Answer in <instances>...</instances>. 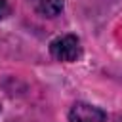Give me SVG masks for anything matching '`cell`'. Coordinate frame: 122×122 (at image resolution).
<instances>
[{
	"label": "cell",
	"mask_w": 122,
	"mask_h": 122,
	"mask_svg": "<svg viewBox=\"0 0 122 122\" xmlns=\"http://www.w3.org/2000/svg\"><path fill=\"white\" fill-rule=\"evenodd\" d=\"M69 120L71 122H107V114L90 103H74L72 109L69 111Z\"/></svg>",
	"instance_id": "7a4b0ae2"
},
{
	"label": "cell",
	"mask_w": 122,
	"mask_h": 122,
	"mask_svg": "<svg viewBox=\"0 0 122 122\" xmlns=\"http://www.w3.org/2000/svg\"><path fill=\"white\" fill-rule=\"evenodd\" d=\"M8 13H10V6H8V2H6V0H0V21H2Z\"/></svg>",
	"instance_id": "277c9868"
},
{
	"label": "cell",
	"mask_w": 122,
	"mask_h": 122,
	"mask_svg": "<svg viewBox=\"0 0 122 122\" xmlns=\"http://www.w3.org/2000/svg\"><path fill=\"white\" fill-rule=\"evenodd\" d=\"M114 122H122V116H118V118H116V120H114Z\"/></svg>",
	"instance_id": "5b68a950"
},
{
	"label": "cell",
	"mask_w": 122,
	"mask_h": 122,
	"mask_svg": "<svg viewBox=\"0 0 122 122\" xmlns=\"http://www.w3.org/2000/svg\"><path fill=\"white\" fill-rule=\"evenodd\" d=\"M50 53L57 61L74 63L82 55V46L74 34H63V36H57L50 42Z\"/></svg>",
	"instance_id": "6da1fadb"
},
{
	"label": "cell",
	"mask_w": 122,
	"mask_h": 122,
	"mask_svg": "<svg viewBox=\"0 0 122 122\" xmlns=\"http://www.w3.org/2000/svg\"><path fill=\"white\" fill-rule=\"evenodd\" d=\"M32 6L44 17H55L63 11V0H32Z\"/></svg>",
	"instance_id": "3957f363"
}]
</instances>
